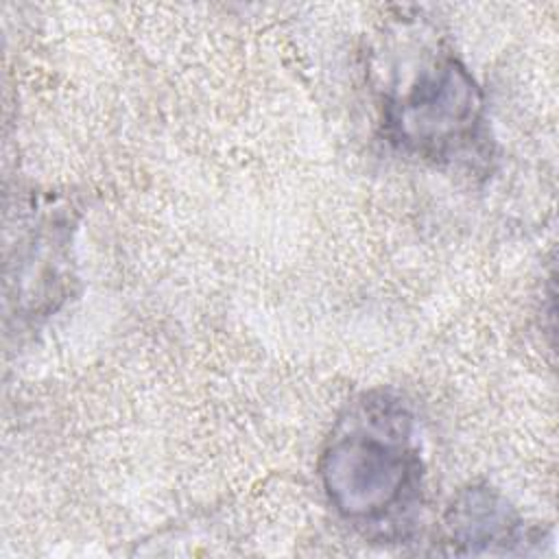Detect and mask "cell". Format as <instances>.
I'll return each mask as SVG.
<instances>
[{"label": "cell", "mask_w": 559, "mask_h": 559, "mask_svg": "<svg viewBox=\"0 0 559 559\" xmlns=\"http://www.w3.org/2000/svg\"><path fill=\"white\" fill-rule=\"evenodd\" d=\"M408 404L386 389L354 397L336 417L319 476L328 502L367 539L402 542L421 504V456Z\"/></svg>", "instance_id": "6da1fadb"}, {"label": "cell", "mask_w": 559, "mask_h": 559, "mask_svg": "<svg viewBox=\"0 0 559 559\" xmlns=\"http://www.w3.org/2000/svg\"><path fill=\"white\" fill-rule=\"evenodd\" d=\"M376 85L382 133L397 151L435 164L483 157L487 151L483 92L467 66L432 35L402 22Z\"/></svg>", "instance_id": "7a4b0ae2"}, {"label": "cell", "mask_w": 559, "mask_h": 559, "mask_svg": "<svg viewBox=\"0 0 559 559\" xmlns=\"http://www.w3.org/2000/svg\"><path fill=\"white\" fill-rule=\"evenodd\" d=\"M443 542L456 555H511L531 539L515 507L489 485L461 489L443 515Z\"/></svg>", "instance_id": "3957f363"}]
</instances>
